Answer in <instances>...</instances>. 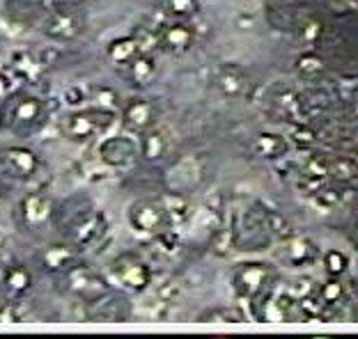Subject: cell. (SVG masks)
Masks as SVG:
<instances>
[{"mask_svg":"<svg viewBox=\"0 0 358 339\" xmlns=\"http://www.w3.org/2000/svg\"><path fill=\"white\" fill-rule=\"evenodd\" d=\"M157 69H159V64H157V58H154L152 53H138L136 58L127 64L129 80L138 87L150 85L154 80V76H157Z\"/></svg>","mask_w":358,"mask_h":339,"instance_id":"ffe728a7","label":"cell"},{"mask_svg":"<svg viewBox=\"0 0 358 339\" xmlns=\"http://www.w3.org/2000/svg\"><path fill=\"white\" fill-rule=\"evenodd\" d=\"M280 259L292 269H306L317 262V248L306 236H292L280 246Z\"/></svg>","mask_w":358,"mask_h":339,"instance_id":"2e32d148","label":"cell"},{"mask_svg":"<svg viewBox=\"0 0 358 339\" xmlns=\"http://www.w3.org/2000/svg\"><path fill=\"white\" fill-rule=\"evenodd\" d=\"M106 229H108V223H106V216L96 209H85V211H78L69 223V243H74L78 250L92 248L94 243H99L103 239Z\"/></svg>","mask_w":358,"mask_h":339,"instance_id":"ba28073f","label":"cell"},{"mask_svg":"<svg viewBox=\"0 0 358 339\" xmlns=\"http://www.w3.org/2000/svg\"><path fill=\"white\" fill-rule=\"evenodd\" d=\"M62 282H64V289H67L71 296L80 298V301L87 305H92L106 294H110L108 282H106L99 273H94L92 269H87L83 264H74L69 271H64Z\"/></svg>","mask_w":358,"mask_h":339,"instance_id":"5b68a950","label":"cell"},{"mask_svg":"<svg viewBox=\"0 0 358 339\" xmlns=\"http://www.w3.org/2000/svg\"><path fill=\"white\" fill-rule=\"evenodd\" d=\"M198 321L202 324H243V321H248V317L239 308H211L202 312Z\"/></svg>","mask_w":358,"mask_h":339,"instance_id":"7402d4cb","label":"cell"},{"mask_svg":"<svg viewBox=\"0 0 358 339\" xmlns=\"http://www.w3.org/2000/svg\"><path fill=\"white\" fill-rule=\"evenodd\" d=\"M3 165L7 167V172H12L19 179H30L39 172L42 160L26 144H12L3 151Z\"/></svg>","mask_w":358,"mask_h":339,"instance_id":"7c38bea8","label":"cell"},{"mask_svg":"<svg viewBox=\"0 0 358 339\" xmlns=\"http://www.w3.org/2000/svg\"><path fill=\"white\" fill-rule=\"evenodd\" d=\"M83 30H85V21L80 12H76L74 5L53 7L42 19V32L48 39H53V42H62V44L76 42L83 35Z\"/></svg>","mask_w":358,"mask_h":339,"instance_id":"277c9868","label":"cell"},{"mask_svg":"<svg viewBox=\"0 0 358 339\" xmlns=\"http://www.w3.org/2000/svg\"><path fill=\"white\" fill-rule=\"evenodd\" d=\"M320 32H322L320 26H317V23H310V26H308V30H306V37L308 39H315L317 35H320Z\"/></svg>","mask_w":358,"mask_h":339,"instance_id":"1f68e13d","label":"cell"},{"mask_svg":"<svg viewBox=\"0 0 358 339\" xmlns=\"http://www.w3.org/2000/svg\"><path fill=\"white\" fill-rule=\"evenodd\" d=\"M255 149H257V154H262L264 158H278L285 151V140L280 135L262 133L255 142Z\"/></svg>","mask_w":358,"mask_h":339,"instance_id":"484cf974","label":"cell"},{"mask_svg":"<svg viewBox=\"0 0 358 339\" xmlns=\"http://www.w3.org/2000/svg\"><path fill=\"white\" fill-rule=\"evenodd\" d=\"M23 3H30V5H39V0H23Z\"/></svg>","mask_w":358,"mask_h":339,"instance_id":"d6a6232c","label":"cell"},{"mask_svg":"<svg viewBox=\"0 0 358 339\" xmlns=\"http://www.w3.org/2000/svg\"><path fill=\"white\" fill-rule=\"evenodd\" d=\"M110 278L115 285L127 289V292L141 294L152 285V269L143 257H138L134 253H124L113 259Z\"/></svg>","mask_w":358,"mask_h":339,"instance_id":"3957f363","label":"cell"},{"mask_svg":"<svg viewBox=\"0 0 358 339\" xmlns=\"http://www.w3.org/2000/svg\"><path fill=\"white\" fill-rule=\"evenodd\" d=\"M32 285H35L32 271L26 264H19V262L5 266L3 276H0V289H3V294L10 296L12 301H19V298L26 296L32 289Z\"/></svg>","mask_w":358,"mask_h":339,"instance_id":"5bb4252c","label":"cell"},{"mask_svg":"<svg viewBox=\"0 0 358 339\" xmlns=\"http://www.w3.org/2000/svg\"><path fill=\"white\" fill-rule=\"evenodd\" d=\"M138 53H143V51H141V46H138V39L134 35L115 37V39H110L108 46H106V55H108V60L115 64V67H127Z\"/></svg>","mask_w":358,"mask_h":339,"instance_id":"d6986e66","label":"cell"},{"mask_svg":"<svg viewBox=\"0 0 358 339\" xmlns=\"http://www.w3.org/2000/svg\"><path fill=\"white\" fill-rule=\"evenodd\" d=\"M39 5H44L46 10H53V7H67V5H76V0H39Z\"/></svg>","mask_w":358,"mask_h":339,"instance_id":"4dcf8cb0","label":"cell"},{"mask_svg":"<svg viewBox=\"0 0 358 339\" xmlns=\"http://www.w3.org/2000/svg\"><path fill=\"white\" fill-rule=\"evenodd\" d=\"M340 298H343V285H340V282L331 280L322 287V301L324 303H338Z\"/></svg>","mask_w":358,"mask_h":339,"instance_id":"f546056e","label":"cell"},{"mask_svg":"<svg viewBox=\"0 0 358 339\" xmlns=\"http://www.w3.org/2000/svg\"><path fill=\"white\" fill-rule=\"evenodd\" d=\"M138 156H141V144L134 138H129V135H110V138H103L99 144V158L108 167H129L136 163Z\"/></svg>","mask_w":358,"mask_h":339,"instance_id":"9c48e42d","label":"cell"},{"mask_svg":"<svg viewBox=\"0 0 358 339\" xmlns=\"http://www.w3.org/2000/svg\"><path fill=\"white\" fill-rule=\"evenodd\" d=\"M296 69L301 71L303 76H320L324 74V60L322 58H317V55H301L299 62H296Z\"/></svg>","mask_w":358,"mask_h":339,"instance_id":"83f0119b","label":"cell"},{"mask_svg":"<svg viewBox=\"0 0 358 339\" xmlns=\"http://www.w3.org/2000/svg\"><path fill=\"white\" fill-rule=\"evenodd\" d=\"M166 12L173 19L189 21L200 12V0H166Z\"/></svg>","mask_w":358,"mask_h":339,"instance_id":"d4e9b609","label":"cell"},{"mask_svg":"<svg viewBox=\"0 0 358 339\" xmlns=\"http://www.w3.org/2000/svg\"><path fill=\"white\" fill-rule=\"evenodd\" d=\"M117 112H108L101 108H78L71 110L67 117L62 119L60 131L67 140L71 142H87L96 138V135H103L108 128L115 124Z\"/></svg>","mask_w":358,"mask_h":339,"instance_id":"7a4b0ae2","label":"cell"},{"mask_svg":"<svg viewBox=\"0 0 358 339\" xmlns=\"http://www.w3.org/2000/svg\"><path fill=\"white\" fill-rule=\"evenodd\" d=\"M324 269H327V273H329V276H333V278L343 276L345 269H347L345 253H340V250H329L327 257H324Z\"/></svg>","mask_w":358,"mask_h":339,"instance_id":"4316f807","label":"cell"},{"mask_svg":"<svg viewBox=\"0 0 358 339\" xmlns=\"http://www.w3.org/2000/svg\"><path fill=\"white\" fill-rule=\"evenodd\" d=\"M129 225L141 236H157V234L166 232L168 227V213L166 204L159 199H138L129 206Z\"/></svg>","mask_w":358,"mask_h":339,"instance_id":"8992f818","label":"cell"},{"mask_svg":"<svg viewBox=\"0 0 358 339\" xmlns=\"http://www.w3.org/2000/svg\"><path fill=\"white\" fill-rule=\"evenodd\" d=\"M53 199L46 195V193H30V195H26L21 199V218L23 223L28 225V227L37 229L42 227V225H46L48 220H51L53 216Z\"/></svg>","mask_w":358,"mask_h":339,"instance_id":"9a60e30c","label":"cell"},{"mask_svg":"<svg viewBox=\"0 0 358 339\" xmlns=\"http://www.w3.org/2000/svg\"><path fill=\"white\" fill-rule=\"evenodd\" d=\"M48 108L39 96L16 90L0 103V126L16 135H30L46 124Z\"/></svg>","mask_w":358,"mask_h":339,"instance_id":"6da1fadb","label":"cell"},{"mask_svg":"<svg viewBox=\"0 0 358 339\" xmlns=\"http://www.w3.org/2000/svg\"><path fill=\"white\" fill-rule=\"evenodd\" d=\"M138 144H141V156L145 160H150V163H157V160H161L166 154H168V135L161 131V128L152 126L150 131L141 133V140H138Z\"/></svg>","mask_w":358,"mask_h":339,"instance_id":"ac0fdd59","label":"cell"},{"mask_svg":"<svg viewBox=\"0 0 358 339\" xmlns=\"http://www.w3.org/2000/svg\"><path fill=\"white\" fill-rule=\"evenodd\" d=\"M90 101H92L94 108L108 110V112H120L122 110V101L120 94L108 85H96L90 90Z\"/></svg>","mask_w":358,"mask_h":339,"instance_id":"603a6c76","label":"cell"},{"mask_svg":"<svg viewBox=\"0 0 358 339\" xmlns=\"http://www.w3.org/2000/svg\"><path fill=\"white\" fill-rule=\"evenodd\" d=\"M159 44L164 51L173 55H182L186 51H191L195 44V30L182 19H175L170 23H164L159 28Z\"/></svg>","mask_w":358,"mask_h":339,"instance_id":"8fae6325","label":"cell"},{"mask_svg":"<svg viewBox=\"0 0 358 339\" xmlns=\"http://www.w3.org/2000/svg\"><path fill=\"white\" fill-rule=\"evenodd\" d=\"M271 278H273V269L268 264L246 262L239 264L232 271V289L241 301H255L257 296H262Z\"/></svg>","mask_w":358,"mask_h":339,"instance_id":"52a82bcc","label":"cell"},{"mask_svg":"<svg viewBox=\"0 0 358 339\" xmlns=\"http://www.w3.org/2000/svg\"><path fill=\"white\" fill-rule=\"evenodd\" d=\"M214 87L225 99H239L248 90V76L239 64H221L214 74Z\"/></svg>","mask_w":358,"mask_h":339,"instance_id":"4fadbf2b","label":"cell"},{"mask_svg":"<svg viewBox=\"0 0 358 339\" xmlns=\"http://www.w3.org/2000/svg\"><path fill=\"white\" fill-rule=\"evenodd\" d=\"M39 259H42V266L46 271L62 276L64 271H69L71 266L78 264V248L74 243H48L39 255Z\"/></svg>","mask_w":358,"mask_h":339,"instance_id":"e0dca14e","label":"cell"},{"mask_svg":"<svg viewBox=\"0 0 358 339\" xmlns=\"http://www.w3.org/2000/svg\"><path fill=\"white\" fill-rule=\"evenodd\" d=\"M166 204V213H168V223L170 225H184L191 218V206L189 202L179 195H170L164 199Z\"/></svg>","mask_w":358,"mask_h":339,"instance_id":"cb8c5ba5","label":"cell"},{"mask_svg":"<svg viewBox=\"0 0 358 339\" xmlns=\"http://www.w3.org/2000/svg\"><path fill=\"white\" fill-rule=\"evenodd\" d=\"M134 37L138 39V46H141L143 53H152V48L161 46L159 44V30H145V28H141L138 32H134Z\"/></svg>","mask_w":358,"mask_h":339,"instance_id":"f1b7e54d","label":"cell"},{"mask_svg":"<svg viewBox=\"0 0 358 339\" xmlns=\"http://www.w3.org/2000/svg\"><path fill=\"white\" fill-rule=\"evenodd\" d=\"M294 312H296V301L294 296L287 294H275L264 305L266 321H292L294 319Z\"/></svg>","mask_w":358,"mask_h":339,"instance_id":"44dd1931","label":"cell"},{"mask_svg":"<svg viewBox=\"0 0 358 339\" xmlns=\"http://www.w3.org/2000/svg\"><path fill=\"white\" fill-rule=\"evenodd\" d=\"M0 310H3V289H0Z\"/></svg>","mask_w":358,"mask_h":339,"instance_id":"836d02e7","label":"cell"},{"mask_svg":"<svg viewBox=\"0 0 358 339\" xmlns=\"http://www.w3.org/2000/svg\"><path fill=\"white\" fill-rule=\"evenodd\" d=\"M120 119L129 133L141 135L150 131L152 126H157V106L152 101L143 99V96H134L127 103H122Z\"/></svg>","mask_w":358,"mask_h":339,"instance_id":"30bf717a","label":"cell"}]
</instances>
